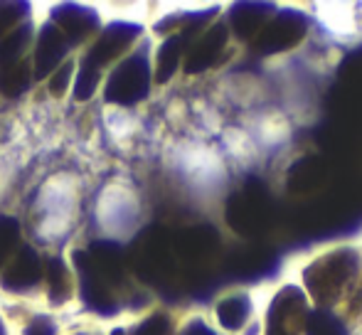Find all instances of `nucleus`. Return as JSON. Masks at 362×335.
<instances>
[{
  "instance_id": "2",
  "label": "nucleus",
  "mask_w": 362,
  "mask_h": 335,
  "mask_svg": "<svg viewBox=\"0 0 362 335\" xmlns=\"http://www.w3.org/2000/svg\"><path fill=\"white\" fill-rule=\"evenodd\" d=\"M139 35H141V28L131 23H114L101 33V37L94 42V47L81 57V72L74 86L76 101H86L94 96L96 86H99V79H101V69L109 67L114 59H119L121 54L136 42Z\"/></svg>"
},
{
  "instance_id": "24",
  "label": "nucleus",
  "mask_w": 362,
  "mask_h": 335,
  "mask_svg": "<svg viewBox=\"0 0 362 335\" xmlns=\"http://www.w3.org/2000/svg\"><path fill=\"white\" fill-rule=\"evenodd\" d=\"M111 335H126L124 331H114V333H111Z\"/></svg>"
},
{
  "instance_id": "18",
  "label": "nucleus",
  "mask_w": 362,
  "mask_h": 335,
  "mask_svg": "<svg viewBox=\"0 0 362 335\" xmlns=\"http://www.w3.org/2000/svg\"><path fill=\"white\" fill-rule=\"evenodd\" d=\"M28 3H0V40L18 28V23L28 15Z\"/></svg>"
},
{
  "instance_id": "5",
  "label": "nucleus",
  "mask_w": 362,
  "mask_h": 335,
  "mask_svg": "<svg viewBox=\"0 0 362 335\" xmlns=\"http://www.w3.org/2000/svg\"><path fill=\"white\" fill-rule=\"evenodd\" d=\"M45 276L42 259L30 245L18 247L13 264L0 274V286L5 291H30L33 286H37Z\"/></svg>"
},
{
  "instance_id": "19",
  "label": "nucleus",
  "mask_w": 362,
  "mask_h": 335,
  "mask_svg": "<svg viewBox=\"0 0 362 335\" xmlns=\"http://www.w3.org/2000/svg\"><path fill=\"white\" fill-rule=\"evenodd\" d=\"M170 333V318L165 313H153L141 326H136L134 335H168Z\"/></svg>"
},
{
  "instance_id": "3",
  "label": "nucleus",
  "mask_w": 362,
  "mask_h": 335,
  "mask_svg": "<svg viewBox=\"0 0 362 335\" xmlns=\"http://www.w3.org/2000/svg\"><path fill=\"white\" fill-rule=\"evenodd\" d=\"M148 86H151L148 57L144 52H136L131 57H126L111 72L109 82L104 86V99L109 104H121V106L139 104L141 99L148 96Z\"/></svg>"
},
{
  "instance_id": "4",
  "label": "nucleus",
  "mask_w": 362,
  "mask_h": 335,
  "mask_svg": "<svg viewBox=\"0 0 362 335\" xmlns=\"http://www.w3.org/2000/svg\"><path fill=\"white\" fill-rule=\"evenodd\" d=\"M355 274V254L338 252L315 261L305 269V283L318 301H335L343 291V283Z\"/></svg>"
},
{
  "instance_id": "6",
  "label": "nucleus",
  "mask_w": 362,
  "mask_h": 335,
  "mask_svg": "<svg viewBox=\"0 0 362 335\" xmlns=\"http://www.w3.org/2000/svg\"><path fill=\"white\" fill-rule=\"evenodd\" d=\"M49 23L64 35V40H67L72 47L79 42H84L89 35H94L96 30H99V18H96L94 10L81 8V5H74V3L54 8Z\"/></svg>"
},
{
  "instance_id": "14",
  "label": "nucleus",
  "mask_w": 362,
  "mask_h": 335,
  "mask_svg": "<svg viewBox=\"0 0 362 335\" xmlns=\"http://www.w3.org/2000/svg\"><path fill=\"white\" fill-rule=\"evenodd\" d=\"M30 82H33V72H30V62L23 59V62L13 64V67L0 69V91L5 96H20L28 91Z\"/></svg>"
},
{
  "instance_id": "22",
  "label": "nucleus",
  "mask_w": 362,
  "mask_h": 335,
  "mask_svg": "<svg viewBox=\"0 0 362 335\" xmlns=\"http://www.w3.org/2000/svg\"><path fill=\"white\" fill-rule=\"evenodd\" d=\"M182 335H212V333L207 331L202 323H192V326H187V331L182 333Z\"/></svg>"
},
{
  "instance_id": "20",
  "label": "nucleus",
  "mask_w": 362,
  "mask_h": 335,
  "mask_svg": "<svg viewBox=\"0 0 362 335\" xmlns=\"http://www.w3.org/2000/svg\"><path fill=\"white\" fill-rule=\"evenodd\" d=\"M69 77H72V62H64L62 67L54 72V77L49 79V91H52L54 96L64 94V91H67V84H69Z\"/></svg>"
},
{
  "instance_id": "13",
  "label": "nucleus",
  "mask_w": 362,
  "mask_h": 335,
  "mask_svg": "<svg viewBox=\"0 0 362 335\" xmlns=\"http://www.w3.org/2000/svg\"><path fill=\"white\" fill-rule=\"evenodd\" d=\"M30 40H33V28H30V25L15 28L10 35H5V37L0 40V69L23 62V54H25V49H28Z\"/></svg>"
},
{
  "instance_id": "9",
  "label": "nucleus",
  "mask_w": 362,
  "mask_h": 335,
  "mask_svg": "<svg viewBox=\"0 0 362 335\" xmlns=\"http://www.w3.org/2000/svg\"><path fill=\"white\" fill-rule=\"evenodd\" d=\"M303 37V20L296 15H281L269 28L262 30V37L257 40V47L264 54H274L284 47H291Z\"/></svg>"
},
{
  "instance_id": "23",
  "label": "nucleus",
  "mask_w": 362,
  "mask_h": 335,
  "mask_svg": "<svg viewBox=\"0 0 362 335\" xmlns=\"http://www.w3.org/2000/svg\"><path fill=\"white\" fill-rule=\"evenodd\" d=\"M0 335H5V328H3V321H0Z\"/></svg>"
},
{
  "instance_id": "16",
  "label": "nucleus",
  "mask_w": 362,
  "mask_h": 335,
  "mask_svg": "<svg viewBox=\"0 0 362 335\" xmlns=\"http://www.w3.org/2000/svg\"><path fill=\"white\" fill-rule=\"evenodd\" d=\"M305 335H345V328L333 313L318 308L305 316Z\"/></svg>"
},
{
  "instance_id": "10",
  "label": "nucleus",
  "mask_w": 362,
  "mask_h": 335,
  "mask_svg": "<svg viewBox=\"0 0 362 335\" xmlns=\"http://www.w3.org/2000/svg\"><path fill=\"white\" fill-rule=\"evenodd\" d=\"M224 42H227V28L222 23L210 28L205 35L200 37V42L190 49L187 54V62H185V69L187 74H197V72H205L207 67L217 62L219 52L224 49Z\"/></svg>"
},
{
  "instance_id": "11",
  "label": "nucleus",
  "mask_w": 362,
  "mask_h": 335,
  "mask_svg": "<svg viewBox=\"0 0 362 335\" xmlns=\"http://www.w3.org/2000/svg\"><path fill=\"white\" fill-rule=\"evenodd\" d=\"M45 276H47V293L49 301L54 306L59 303H67L72 298V274H69L67 264L62 261L59 257H49L45 261Z\"/></svg>"
},
{
  "instance_id": "25",
  "label": "nucleus",
  "mask_w": 362,
  "mask_h": 335,
  "mask_svg": "<svg viewBox=\"0 0 362 335\" xmlns=\"http://www.w3.org/2000/svg\"><path fill=\"white\" fill-rule=\"evenodd\" d=\"M79 335H89V333H79Z\"/></svg>"
},
{
  "instance_id": "21",
  "label": "nucleus",
  "mask_w": 362,
  "mask_h": 335,
  "mask_svg": "<svg viewBox=\"0 0 362 335\" xmlns=\"http://www.w3.org/2000/svg\"><path fill=\"white\" fill-rule=\"evenodd\" d=\"M25 335H57V326H54L52 318L47 316H35L33 321H30L28 331Z\"/></svg>"
},
{
  "instance_id": "8",
  "label": "nucleus",
  "mask_w": 362,
  "mask_h": 335,
  "mask_svg": "<svg viewBox=\"0 0 362 335\" xmlns=\"http://www.w3.org/2000/svg\"><path fill=\"white\" fill-rule=\"evenodd\" d=\"M300 326H305L303 298H300L298 291L286 288L272 308L267 335H296Z\"/></svg>"
},
{
  "instance_id": "15",
  "label": "nucleus",
  "mask_w": 362,
  "mask_h": 335,
  "mask_svg": "<svg viewBox=\"0 0 362 335\" xmlns=\"http://www.w3.org/2000/svg\"><path fill=\"white\" fill-rule=\"evenodd\" d=\"M247 313H249V301L242 296L227 298V301H222L217 306L219 323H222L224 328H229V331H237L244 323V318H247Z\"/></svg>"
},
{
  "instance_id": "12",
  "label": "nucleus",
  "mask_w": 362,
  "mask_h": 335,
  "mask_svg": "<svg viewBox=\"0 0 362 335\" xmlns=\"http://www.w3.org/2000/svg\"><path fill=\"white\" fill-rule=\"evenodd\" d=\"M187 45V33L182 35H173L170 40L163 42V47L158 49V67H156V82L165 84L168 79L175 74L177 62H180V54Z\"/></svg>"
},
{
  "instance_id": "17",
  "label": "nucleus",
  "mask_w": 362,
  "mask_h": 335,
  "mask_svg": "<svg viewBox=\"0 0 362 335\" xmlns=\"http://www.w3.org/2000/svg\"><path fill=\"white\" fill-rule=\"evenodd\" d=\"M20 247V222L15 217L0 215V269Z\"/></svg>"
},
{
  "instance_id": "1",
  "label": "nucleus",
  "mask_w": 362,
  "mask_h": 335,
  "mask_svg": "<svg viewBox=\"0 0 362 335\" xmlns=\"http://www.w3.org/2000/svg\"><path fill=\"white\" fill-rule=\"evenodd\" d=\"M81 298L86 308L99 316H114L124 306L126 257L114 242H94L89 249L74 254Z\"/></svg>"
},
{
  "instance_id": "7",
  "label": "nucleus",
  "mask_w": 362,
  "mask_h": 335,
  "mask_svg": "<svg viewBox=\"0 0 362 335\" xmlns=\"http://www.w3.org/2000/svg\"><path fill=\"white\" fill-rule=\"evenodd\" d=\"M69 47H72V45L64 40V35L59 33L52 23L45 25L37 40V52H35V77L45 79L52 72H57L62 59L67 57Z\"/></svg>"
}]
</instances>
